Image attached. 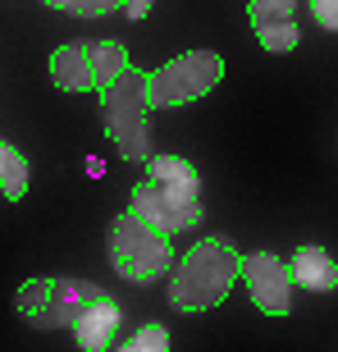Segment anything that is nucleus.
I'll return each mask as SVG.
<instances>
[{"instance_id":"nucleus-16","label":"nucleus","mask_w":338,"mask_h":352,"mask_svg":"<svg viewBox=\"0 0 338 352\" xmlns=\"http://www.w3.org/2000/svg\"><path fill=\"white\" fill-rule=\"evenodd\" d=\"M311 14L325 32H338V0H311Z\"/></svg>"},{"instance_id":"nucleus-5","label":"nucleus","mask_w":338,"mask_h":352,"mask_svg":"<svg viewBox=\"0 0 338 352\" xmlns=\"http://www.w3.org/2000/svg\"><path fill=\"white\" fill-rule=\"evenodd\" d=\"M124 69H133L124 41H74L51 55V78L60 91H105Z\"/></svg>"},{"instance_id":"nucleus-4","label":"nucleus","mask_w":338,"mask_h":352,"mask_svg":"<svg viewBox=\"0 0 338 352\" xmlns=\"http://www.w3.org/2000/svg\"><path fill=\"white\" fill-rule=\"evenodd\" d=\"M101 298L105 293L96 284H87V279H32V284L19 288L14 311L37 329H74L78 316Z\"/></svg>"},{"instance_id":"nucleus-8","label":"nucleus","mask_w":338,"mask_h":352,"mask_svg":"<svg viewBox=\"0 0 338 352\" xmlns=\"http://www.w3.org/2000/svg\"><path fill=\"white\" fill-rule=\"evenodd\" d=\"M243 274H247L251 302H256L265 316H288L293 311V274L288 265L274 256V252H251L243 256Z\"/></svg>"},{"instance_id":"nucleus-12","label":"nucleus","mask_w":338,"mask_h":352,"mask_svg":"<svg viewBox=\"0 0 338 352\" xmlns=\"http://www.w3.org/2000/svg\"><path fill=\"white\" fill-rule=\"evenodd\" d=\"M288 274H293V284L311 288V293H334V288H338V265H334V256H329L325 248H315V243H306V248L293 252Z\"/></svg>"},{"instance_id":"nucleus-2","label":"nucleus","mask_w":338,"mask_h":352,"mask_svg":"<svg viewBox=\"0 0 338 352\" xmlns=\"http://www.w3.org/2000/svg\"><path fill=\"white\" fill-rule=\"evenodd\" d=\"M146 74L124 69L110 87L101 91V119L110 142L124 160H151V129H146Z\"/></svg>"},{"instance_id":"nucleus-7","label":"nucleus","mask_w":338,"mask_h":352,"mask_svg":"<svg viewBox=\"0 0 338 352\" xmlns=\"http://www.w3.org/2000/svg\"><path fill=\"white\" fill-rule=\"evenodd\" d=\"M133 215L142 224H151V229H160L165 238H174V234H183V229H196L201 224V201H183V197H174V192H165V188H156V183H137L133 188Z\"/></svg>"},{"instance_id":"nucleus-6","label":"nucleus","mask_w":338,"mask_h":352,"mask_svg":"<svg viewBox=\"0 0 338 352\" xmlns=\"http://www.w3.org/2000/svg\"><path fill=\"white\" fill-rule=\"evenodd\" d=\"M224 78V60L215 51H188L169 65L146 74V110H169V105L201 101L215 82Z\"/></svg>"},{"instance_id":"nucleus-17","label":"nucleus","mask_w":338,"mask_h":352,"mask_svg":"<svg viewBox=\"0 0 338 352\" xmlns=\"http://www.w3.org/2000/svg\"><path fill=\"white\" fill-rule=\"evenodd\" d=\"M151 5H156V0H124V14H128L133 23H142L146 14H151Z\"/></svg>"},{"instance_id":"nucleus-11","label":"nucleus","mask_w":338,"mask_h":352,"mask_svg":"<svg viewBox=\"0 0 338 352\" xmlns=\"http://www.w3.org/2000/svg\"><path fill=\"white\" fill-rule=\"evenodd\" d=\"M115 334H119V307H115V298L91 302L87 311L78 316V325H74V339H78L82 352H110Z\"/></svg>"},{"instance_id":"nucleus-15","label":"nucleus","mask_w":338,"mask_h":352,"mask_svg":"<svg viewBox=\"0 0 338 352\" xmlns=\"http://www.w3.org/2000/svg\"><path fill=\"white\" fill-rule=\"evenodd\" d=\"M51 10H65V14H78V19H105V14L124 10V0H41Z\"/></svg>"},{"instance_id":"nucleus-1","label":"nucleus","mask_w":338,"mask_h":352,"mask_svg":"<svg viewBox=\"0 0 338 352\" xmlns=\"http://www.w3.org/2000/svg\"><path fill=\"white\" fill-rule=\"evenodd\" d=\"M238 274H243V256L224 238H201L174 265L169 307H179V311H210V307H220L229 298Z\"/></svg>"},{"instance_id":"nucleus-14","label":"nucleus","mask_w":338,"mask_h":352,"mask_svg":"<svg viewBox=\"0 0 338 352\" xmlns=\"http://www.w3.org/2000/svg\"><path fill=\"white\" fill-rule=\"evenodd\" d=\"M119 352H169V329L160 325V320H151V325H142L133 339L119 343Z\"/></svg>"},{"instance_id":"nucleus-9","label":"nucleus","mask_w":338,"mask_h":352,"mask_svg":"<svg viewBox=\"0 0 338 352\" xmlns=\"http://www.w3.org/2000/svg\"><path fill=\"white\" fill-rule=\"evenodd\" d=\"M247 19H251L256 41L274 55H288L302 41L297 37V0H251Z\"/></svg>"},{"instance_id":"nucleus-3","label":"nucleus","mask_w":338,"mask_h":352,"mask_svg":"<svg viewBox=\"0 0 338 352\" xmlns=\"http://www.w3.org/2000/svg\"><path fill=\"white\" fill-rule=\"evenodd\" d=\"M110 265L128 284H156L160 274L174 265V238H165L160 229L142 224L133 210H124L110 224Z\"/></svg>"},{"instance_id":"nucleus-10","label":"nucleus","mask_w":338,"mask_h":352,"mask_svg":"<svg viewBox=\"0 0 338 352\" xmlns=\"http://www.w3.org/2000/svg\"><path fill=\"white\" fill-rule=\"evenodd\" d=\"M146 183H156V188L183 197V201H201V174L183 156H151L146 160Z\"/></svg>"},{"instance_id":"nucleus-13","label":"nucleus","mask_w":338,"mask_h":352,"mask_svg":"<svg viewBox=\"0 0 338 352\" xmlns=\"http://www.w3.org/2000/svg\"><path fill=\"white\" fill-rule=\"evenodd\" d=\"M0 192L10 201H23V192H27V156L14 142H5V138H0Z\"/></svg>"}]
</instances>
